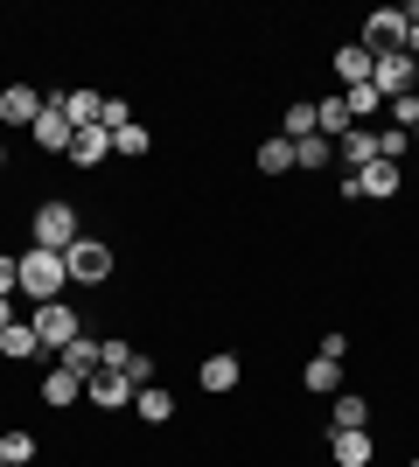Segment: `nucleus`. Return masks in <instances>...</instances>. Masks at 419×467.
I'll return each instance as SVG.
<instances>
[{"instance_id": "31", "label": "nucleus", "mask_w": 419, "mask_h": 467, "mask_svg": "<svg viewBox=\"0 0 419 467\" xmlns=\"http://www.w3.org/2000/svg\"><path fill=\"white\" fill-rule=\"evenodd\" d=\"M384 112H392V119H384V126H399V133H413V126H419V91L392 98V105H384Z\"/></svg>"}, {"instance_id": "17", "label": "nucleus", "mask_w": 419, "mask_h": 467, "mask_svg": "<svg viewBox=\"0 0 419 467\" xmlns=\"http://www.w3.org/2000/svg\"><path fill=\"white\" fill-rule=\"evenodd\" d=\"M329 161H336V140H321V133L294 140V168L300 175H329Z\"/></svg>"}, {"instance_id": "12", "label": "nucleus", "mask_w": 419, "mask_h": 467, "mask_svg": "<svg viewBox=\"0 0 419 467\" xmlns=\"http://www.w3.org/2000/svg\"><path fill=\"white\" fill-rule=\"evenodd\" d=\"M70 168H84V175H91V168H99V161H112V133H105V126H84L78 140H70Z\"/></svg>"}, {"instance_id": "3", "label": "nucleus", "mask_w": 419, "mask_h": 467, "mask_svg": "<svg viewBox=\"0 0 419 467\" xmlns=\"http://www.w3.org/2000/svg\"><path fill=\"white\" fill-rule=\"evenodd\" d=\"M28 328H36L42 356H57L84 335V314H78V300H42V307H28Z\"/></svg>"}, {"instance_id": "38", "label": "nucleus", "mask_w": 419, "mask_h": 467, "mask_svg": "<svg viewBox=\"0 0 419 467\" xmlns=\"http://www.w3.org/2000/svg\"><path fill=\"white\" fill-rule=\"evenodd\" d=\"M0 440H7V426H0Z\"/></svg>"}, {"instance_id": "1", "label": "nucleus", "mask_w": 419, "mask_h": 467, "mask_svg": "<svg viewBox=\"0 0 419 467\" xmlns=\"http://www.w3.org/2000/svg\"><path fill=\"white\" fill-rule=\"evenodd\" d=\"M63 293H70L63 252H42V244H28V252H21V300H28V307H42V300H63Z\"/></svg>"}, {"instance_id": "29", "label": "nucleus", "mask_w": 419, "mask_h": 467, "mask_svg": "<svg viewBox=\"0 0 419 467\" xmlns=\"http://www.w3.org/2000/svg\"><path fill=\"white\" fill-rule=\"evenodd\" d=\"M279 133H287V140H308V133H315V105H308V98H300V105H287Z\"/></svg>"}, {"instance_id": "16", "label": "nucleus", "mask_w": 419, "mask_h": 467, "mask_svg": "<svg viewBox=\"0 0 419 467\" xmlns=\"http://www.w3.org/2000/svg\"><path fill=\"white\" fill-rule=\"evenodd\" d=\"M203 390H217V398H224V390H238L245 384V363H238V356H203Z\"/></svg>"}, {"instance_id": "10", "label": "nucleus", "mask_w": 419, "mask_h": 467, "mask_svg": "<svg viewBox=\"0 0 419 467\" xmlns=\"http://www.w3.org/2000/svg\"><path fill=\"white\" fill-rule=\"evenodd\" d=\"M49 98L63 105V119H70L78 133H84V126H105V98H99V91H84V84H70V91H49Z\"/></svg>"}, {"instance_id": "21", "label": "nucleus", "mask_w": 419, "mask_h": 467, "mask_svg": "<svg viewBox=\"0 0 419 467\" xmlns=\"http://www.w3.org/2000/svg\"><path fill=\"white\" fill-rule=\"evenodd\" d=\"M259 175H294V140H287V133L259 140Z\"/></svg>"}, {"instance_id": "23", "label": "nucleus", "mask_w": 419, "mask_h": 467, "mask_svg": "<svg viewBox=\"0 0 419 467\" xmlns=\"http://www.w3.org/2000/svg\"><path fill=\"white\" fill-rule=\"evenodd\" d=\"M350 126H357V119H350V105H342V91H336V98H321V105H315V133H321V140H329V133L342 140Z\"/></svg>"}, {"instance_id": "22", "label": "nucleus", "mask_w": 419, "mask_h": 467, "mask_svg": "<svg viewBox=\"0 0 419 467\" xmlns=\"http://www.w3.org/2000/svg\"><path fill=\"white\" fill-rule=\"evenodd\" d=\"M0 356H7V363H28V356H42L36 328H28V314H21L15 328H0Z\"/></svg>"}, {"instance_id": "14", "label": "nucleus", "mask_w": 419, "mask_h": 467, "mask_svg": "<svg viewBox=\"0 0 419 467\" xmlns=\"http://www.w3.org/2000/svg\"><path fill=\"white\" fill-rule=\"evenodd\" d=\"M329 432H371V405H363L357 390H336V398H329Z\"/></svg>"}, {"instance_id": "20", "label": "nucleus", "mask_w": 419, "mask_h": 467, "mask_svg": "<svg viewBox=\"0 0 419 467\" xmlns=\"http://www.w3.org/2000/svg\"><path fill=\"white\" fill-rule=\"evenodd\" d=\"M336 78H342V91H350V84H371V49H363V42H342L336 49Z\"/></svg>"}, {"instance_id": "8", "label": "nucleus", "mask_w": 419, "mask_h": 467, "mask_svg": "<svg viewBox=\"0 0 419 467\" xmlns=\"http://www.w3.org/2000/svg\"><path fill=\"white\" fill-rule=\"evenodd\" d=\"M42 105H49V98H42L36 84H7V91H0V126H21V133H28L42 119Z\"/></svg>"}, {"instance_id": "6", "label": "nucleus", "mask_w": 419, "mask_h": 467, "mask_svg": "<svg viewBox=\"0 0 419 467\" xmlns=\"http://www.w3.org/2000/svg\"><path fill=\"white\" fill-rule=\"evenodd\" d=\"M399 189H405V175L392 168V161H371V168H357V175H342V195H371V202H392Z\"/></svg>"}, {"instance_id": "7", "label": "nucleus", "mask_w": 419, "mask_h": 467, "mask_svg": "<svg viewBox=\"0 0 419 467\" xmlns=\"http://www.w3.org/2000/svg\"><path fill=\"white\" fill-rule=\"evenodd\" d=\"M28 140H36L42 154H70V140H78V126H70V119H63V105L49 98V105H42V119L28 126Z\"/></svg>"}, {"instance_id": "11", "label": "nucleus", "mask_w": 419, "mask_h": 467, "mask_svg": "<svg viewBox=\"0 0 419 467\" xmlns=\"http://www.w3.org/2000/svg\"><path fill=\"white\" fill-rule=\"evenodd\" d=\"M84 384H91V377H78V370H63V363H49V370H42V405H57V411H70L84 398Z\"/></svg>"}, {"instance_id": "9", "label": "nucleus", "mask_w": 419, "mask_h": 467, "mask_svg": "<svg viewBox=\"0 0 419 467\" xmlns=\"http://www.w3.org/2000/svg\"><path fill=\"white\" fill-rule=\"evenodd\" d=\"M84 398H91L99 411H126V405L140 398V390H133V377H126V370H99L91 384H84Z\"/></svg>"}, {"instance_id": "33", "label": "nucleus", "mask_w": 419, "mask_h": 467, "mask_svg": "<svg viewBox=\"0 0 419 467\" xmlns=\"http://www.w3.org/2000/svg\"><path fill=\"white\" fill-rule=\"evenodd\" d=\"M126 377H133V390H147V384H154V356H133V363H126Z\"/></svg>"}, {"instance_id": "15", "label": "nucleus", "mask_w": 419, "mask_h": 467, "mask_svg": "<svg viewBox=\"0 0 419 467\" xmlns=\"http://www.w3.org/2000/svg\"><path fill=\"white\" fill-rule=\"evenodd\" d=\"M336 161L350 168V175H357V168H371V161H378V133H371V126H350V133L336 140Z\"/></svg>"}, {"instance_id": "5", "label": "nucleus", "mask_w": 419, "mask_h": 467, "mask_svg": "<svg viewBox=\"0 0 419 467\" xmlns=\"http://www.w3.org/2000/svg\"><path fill=\"white\" fill-rule=\"evenodd\" d=\"M63 273H70V286H105L112 279V244H99V237L84 231L70 252H63Z\"/></svg>"}, {"instance_id": "27", "label": "nucleus", "mask_w": 419, "mask_h": 467, "mask_svg": "<svg viewBox=\"0 0 419 467\" xmlns=\"http://www.w3.org/2000/svg\"><path fill=\"white\" fill-rule=\"evenodd\" d=\"M342 105H350V119H357V126H363L371 112H384V98L371 91V84H350V91H342Z\"/></svg>"}, {"instance_id": "39", "label": "nucleus", "mask_w": 419, "mask_h": 467, "mask_svg": "<svg viewBox=\"0 0 419 467\" xmlns=\"http://www.w3.org/2000/svg\"><path fill=\"white\" fill-rule=\"evenodd\" d=\"M405 467H419V461H405Z\"/></svg>"}, {"instance_id": "4", "label": "nucleus", "mask_w": 419, "mask_h": 467, "mask_svg": "<svg viewBox=\"0 0 419 467\" xmlns=\"http://www.w3.org/2000/svg\"><path fill=\"white\" fill-rule=\"evenodd\" d=\"M371 91L392 105V98H405V91H419V63L405 57V49H378L371 57Z\"/></svg>"}, {"instance_id": "32", "label": "nucleus", "mask_w": 419, "mask_h": 467, "mask_svg": "<svg viewBox=\"0 0 419 467\" xmlns=\"http://www.w3.org/2000/svg\"><path fill=\"white\" fill-rule=\"evenodd\" d=\"M0 293H21V252H0Z\"/></svg>"}, {"instance_id": "30", "label": "nucleus", "mask_w": 419, "mask_h": 467, "mask_svg": "<svg viewBox=\"0 0 419 467\" xmlns=\"http://www.w3.org/2000/svg\"><path fill=\"white\" fill-rule=\"evenodd\" d=\"M0 461H7V467H28V461H36V432H7V440H0Z\"/></svg>"}, {"instance_id": "37", "label": "nucleus", "mask_w": 419, "mask_h": 467, "mask_svg": "<svg viewBox=\"0 0 419 467\" xmlns=\"http://www.w3.org/2000/svg\"><path fill=\"white\" fill-rule=\"evenodd\" d=\"M413 147H419V126H413Z\"/></svg>"}, {"instance_id": "34", "label": "nucleus", "mask_w": 419, "mask_h": 467, "mask_svg": "<svg viewBox=\"0 0 419 467\" xmlns=\"http://www.w3.org/2000/svg\"><path fill=\"white\" fill-rule=\"evenodd\" d=\"M21 321V293H0V328H15Z\"/></svg>"}, {"instance_id": "13", "label": "nucleus", "mask_w": 419, "mask_h": 467, "mask_svg": "<svg viewBox=\"0 0 419 467\" xmlns=\"http://www.w3.org/2000/svg\"><path fill=\"white\" fill-rule=\"evenodd\" d=\"M329 461L336 467H371L378 461V440H371V432H329Z\"/></svg>"}, {"instance_id": "2", "label": "nucleus", "mask_w": 419, "mask_h": 467, "mask_svg": "<svg viewBox=\"0 0 419 467\" xmlns=\"http://www.w3.org/2000/svg\"><path fill=\"white\" fill-rule=\"evenodd\" d=\"M84 237V216H78V202H36V216H28V244H42V252H70Z\"/></svg>"}, {"instance_id": "26", "label": "nucleus", "mask_w": 419, "mask_h": 467, "mask_svg": "<svg viewBox=\"0 0 419 467\" xmlns=\"http://www.w3.org/2000/svg\"><path fill=\"white\" fill-rule=\"evenodd\" d=\"M133 363V342L126 335H99V370H126Z\"/></svg>"}, {"instance_id": "28", "label": "nucleus", "mask_w": 419, "mask_h": 467, "mask_svg": "<svg viewBox=\"0 0 419 467\" xmlns=\"http://www.w3.org/2000/svg\"><path fill=\"white\" fill-rule=\"evenodd\" d=\"M405 154H413V133H399V126H378V161H392V168H399Z\"/></svg>"}, {"instance_id": "19", "label": "nucleus", "mask_w": 419, "mask_h": 467, "mask_svg": "<svg viewBox=\"0 0 419 467\" xmlns=\"http://www.w3.org/2000/svg\"><path fill=\"white\" fill-rule=\"evenodd\" d=\"M57 363H63V370H78V377H99V335L84 328L70 349H57Z\"/></svg>"}, {"instance_id": "24", "label": "nucleus", "mask_w": 419, "mask_h": 467, "mask_svg": "<svg viewBox=\"0 0 419 467\" xmlns=\"http://www.w3.org/2000/svg\"><path fill=\"white\" fill-rule=\"evenodd\" d=\"M133 411H140V419H147V426H168V419H175V398H168V390H161V384H147V390H140V398H133Z\"/></svg>"}, {"instance_id": "35", "label": "nucleus", "mask_w": 419, "mask_h": 467, "mask_svg": "<svg viewBox=\"0 0 419 467\" xmlns=\"http://www.w3.org/2000/svg\"><path fill=\"white\" fill-rule=\"evenodd\" d=\"M405 15H413V28H405V42H399V49H405V57L419 63V7H405Z\"/></svg>"}, {"instance_id": "36", "label": "nucleus", "mask_w": 419, "mask_h": 467, "mask_svg": "<svg viewBox=\"0 0 419 467\" xmlns=\"http://www.w3.org/2000/svg\"><path fill=\"white\" fill-rule=\"evenodd\" d=\"M0 175H7V140H0Z\"/></svg>"}, {"instance_id": "25", "label": "nucleus", "mask_w": 419, "mask_h": 467, "mask_svg": "<svg viewBox=\"0 0 419 467\" xmlns=\"http://www.w3.org/2000/svg\"><path fill=\"white\" fill-rule=\"evenodd\" d=\"M112 154H126V161H140V154H154V133H147V126H120V133H112Z\"/></svg>"}, {"instance_id": "18", "label": "nucleus", "mask_w": 419, "mask_h": 467, "mask_svg": "<svg viewBox=\"0 0 419 467\" xmlns=\"http://www.w3.org/2000/svg\"><path fill=\"white\" fill-rule=\"evenodd\" d=\"M300 384L315 390V398H336V390H342V363H336V356H308V370H300Z\"/></svg>"}]
</instances>
